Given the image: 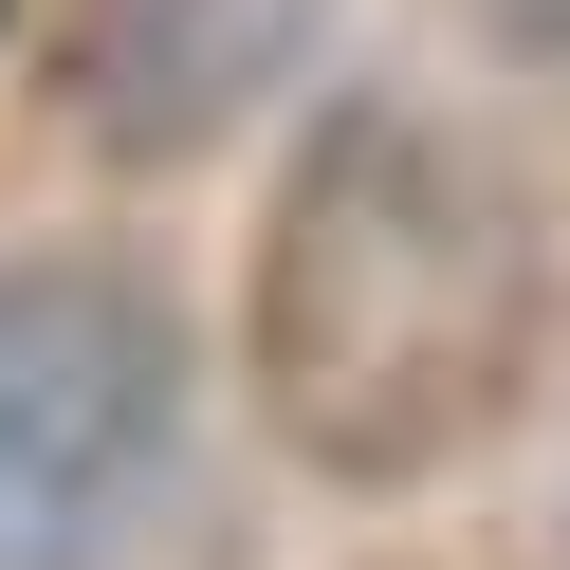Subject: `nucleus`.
<instances>
[{
    "label": "nucleus",
    "instance_id": "nucleus-1",
    "mask_svg": "<svg viewBox=\"0 0 570 570\" xmlns=\"http://www.w3.org/2000/svg\"><path fill=\"white\" fill-rule=\"evenodd\" d=\"M239 350H258V405L313 479H350V497L460 479L533 405V350H552L533 185L423 92L313 111V148L276 166V222H258Z\"/></svg>",
    "mask_w": 570,
    "mask_h": 570
},
{
    "label": "nucleus",
    "instance_id": "nucleus-2",
    "mask_svg": "<svg viewBox=\"0 0 570 570\" xmlns=\"http://www.w3.org/2000/svg\"><path fill=\"white\" fill-rule=\"evenodd\" d=\"M185 479V313L129 258H0V570H129Z\"/></svg>",
    "mask_w": 570,
    "mask_h": 570
},
{
    "label": "nucleus",
    "instance_id": "nucleus-3",
    "mask_svg": "<svg viewBox=\"0 0 570 570\" xmlns=\"http://www.w3.org/2000/svg\"><path fill=\"white\" fill-rule=\"evenodd\" d=\"M332 0H38V75L75 148L111 166H203L239 111H276Z\"/></svg>",
    "mask_w": 570,
    "mask_h": 570
}]
</instances>
